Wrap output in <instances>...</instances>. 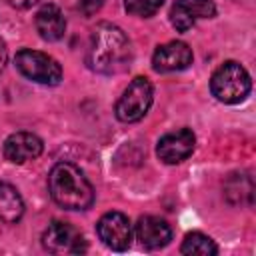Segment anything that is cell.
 Wrapping results in <instances>:
<instances>
[{"label":"cell","instance_id":"6da1fadb","mask_svg":"<svg viewBox=\"0 0 256 256\" xmlns=\"http://www.w3.org/2000/svg\"><path fill=\"white\" fill-rule=\"evenodd\" d=\"M132 62V46L128 36L110 22H100L92 30L86 64L92 72L114 76L124 72Z\"/></svg>","mask_w":256,"mask_h":256},{"label":"cell","instance_id":"7a4b0ae2","mask_svg":"<svg viewBox=\"0 0 256 256\" xmlns=\"http://www.w3.org/2000/svg\"><path fill=\"white\" fill-rule=\"evenodd\" d=\"M48 190L52 200L66 210H86L94 202V188L84 172L70 164L58 162L48 174Z\"/></svg>","mask_w":256,"mask_h":256},{"label":"cell","instance_id":"3957f363","mask_svg":"<svg viewBox=\"0 0 256 256\" xmlns=\"http://www.w3.org/2000/svg\"><path fill=\"white\" fill-rule=\"evenodd\" d=\"M252 82L246 68L234 60L224 62L216 68L210 78V92L216 100L224 104H238L250 94Z\"/></svg>","mask_w":256,"mask_h":256},{"label":"cell","instance_id":"277c9868","mask_svg":"<svg viewBox=\"0 0 256 256\" xmlns=\"http://www.w3.org/2000/svg\"><path fill=\"white\" fill-rule=\"evenodd\" d=\"M152 100H154V88L150 80L144 76H138L126 86L122 96L116 100L114 114L120 122H126V124L138 122L148 114Z\"/></svg>","mask_w":256,"mask_h":256},{"label":"cell","instance_id":"5b68a950","mask_svg":"<svg viewBox=\"0 0 256 256\" xmlns=\"http://www.w3.org/2000/svg\"><path fill=\"white\" fill-rule=\"evenodd\" d=\"M14 64L24 78H28L36 84L56 86L62 80V66L52 56H48L40 50H30V48L18 50L14 56Z\"/></svg>","mask_w":256,"mask_h":256},{"label":"cell","instance_id":"8992f818","mask_svg":"<svg viewBox=\"0 0 256 256\" xmlns=\"http://www.w3.org/2000/svg\"><path fill=\"white\" fill-rule=\"evenodd\" d=\"M42 246L50 254H80L86 252V242L82 234L68 222L54 220L42 234Z\"/></svg>","mask_w":256,"mask_h":256},{"label":"cell","instance_id":"52a82bcc","mask_svg":"<svg viewBox=\"0 0 256 256\" xmlns=\"http://www.w3.org/2000/svg\"><path fill=\"white\" fill-rule=\"evenodd\" d=\"M98 238L114 252H124L132 240V224L122 212H106L96 224Z\"/></svg>","mask_w":256,"mask_h":256},{"label":"cell","instance_id":"ba28073f","mask_svg":"<svg viewBox=\"0 0 256 256\" xmlns=\"http://www.w3.org/2000/svg\"><path fill=\"white\" fill-rule=\"evenodd\" d=\"M194 146H196L194 132L188 128H180L164 134L158 140L156 154L164 164H180L194 152Z\"/></svg>","mask_w":256,"mask_h":256},{"label":"cell","instance_id":"9c48e42d","mask_svg":"<svg viewBox=\"0 0 256 256\" xmlns=\"http://www.w3.org/2000/svg\"><path fill=\"white\" fill-rule=\"evenodd\" d=\"M216 16V4L212 0H176L170 10V22L178 32H188L196 20Z\"/></svg>","mask_w":256,"mask_h":256},{"label":"cell","instance_id":"30bf717a","mask_svg":"<svg viewBox=\"0 0 256 256\" xmlns=\"http://www.w3.org/2000/svg\"><path fill=\"white\" fill-rule=\"evenodd\" d=\"M192 48L186 42L172 40L158 46L152 54V66L156 72H178L192 64Z\"/></svg>","mask_w":256,"mask_h":256},{"label":"cell","instance_id":"8fae6325","mask_svg":"<svg viewBox=\"0 0 256 256\" xmlns=\"http://www.w3.org/2000/svg\"><path fill=\"white\" fill-rule=\"evenodd\" d=\"M44 150L42 140L32 132H14L4 140V158L12 164H26L38 158Z\"/></svg>","mask_w":256,"mask_h":256},{"label":"cell","instance_id":"7c38bea8","mask_svg":"<svg viewBox=\"0 0 256 256\" xmlns=\"http://www.w3.org/2000/svg\"><path fill=\"white\" fill-rule=\"evenodd\" d=\"M136 240L148 248V250H158L164 248L172 240V228L166 220L158 216H142L136 224Z\"/></svg>","mask_w":256,"mask_h":256},{"label":"cell","instance_id":"4fadbf2b","mask_svg":"<svg viewBox=\"0 0 256 256\" xmlns=\"http://www.w3.org/2000/svg\"><path fill=\"white\" fill-rule=\"evenodd\" d=\"M34 26L36 32L40 34L42 40L46 42H56L64 36L66 32V18L62 14V10L56 4H44L34 18Z\"/></svg>","mask_w":256,"mask_h":256},{"label":"cell","instance_id":"5bb4252c","mask_svg":"<svg viewBox=\"0 0 256 256\" xmlns=\"http://www.w3.org/2000/svg\"><path fill=\"white\" fill-rule=\"evenodd\" d=\"M22 214L24 200L18 194V190L8 182H0V222L14 224L22 218Z\"/></svg>","mask_w":256,"mask_h":256},{"label":"cell","instance_id":"9a60e30c","mask_svg":"<svg viewBox=\"0 0 256 256\" xmlns=\"http://www.w3.org/2000/svg\"><path fill=\"white\" fill-rule=\"evenodd\" d=\"M224 194L230 204H252L254 196V182L248 174H232L224 184Z\"/></svg>","mask_w":256,"mask_h":256},{"label":"cell","instance_id":"2e32d148","mask_svg":"<svg viewBox=\"0 0 256 256\" xmlns=\"http://www.w3.org/2000/svg\"><path fill=\"white\" fill-rule=\"evenodd\" d=\"M182 254L188 256H214L218 254V246L214 244V240L202 232H188L182 240L180 246Z\"/></svg>","mask_w":256,"mask_h":256},{"label":"cell","instance_id":"e0dca14e","mask_svg":"<svg viewBox=\"0 0 256 256\" xmlns=\"http://www.w3.org/2000/svg\"><path fill=\"white\" fill-rule=\"evenodd\" d=\"M164 0H124V8L132 16L150 18L162 8Z\"/></svg>","mask_w":256,"mask_h":256},{"label":"cell","instance_id":"ac0fdd59","mask_svg":"<svg viewBox=\"0 0 256 256\" xmlns=\"http://www.w3.org/2000/svg\"><path fill=\"white\" fill-rule=\"evenodd\" d=\"M78 8H80L86 16H90L92 12H96V10L100 8V0H82V2L78 4Z\"/></svg>","mask_w":256,"mask_h":256},{"label":"cell","instance_id":"d6986e66","mask_svg":"<svg viewBox=\"0 0 256 256\" xmlns=\"http://www.w3.org/2000/svg\"><path fill=\"white\" fill-rule=\"evenodd\" d=\"M8 2H10V6H14V8H18V10H26V8L34 6L38 0H8Z\"/></svg>","mask_w":256,"mask_h":256},{"label":"cell","instance_id":"ffe728a7","mask_svg":"<svg viewBox=\"0 0 256 256\" xmlns=\"http://www.w3.org/2000/svg\"><path fill=\"white\" fill-rule=\"evenodd\" d=\"M6 60H8V48H6V42L0 36V70L6 66Z\"/></svg>","mask_w":256,"mask_h":256}]
</instances>
